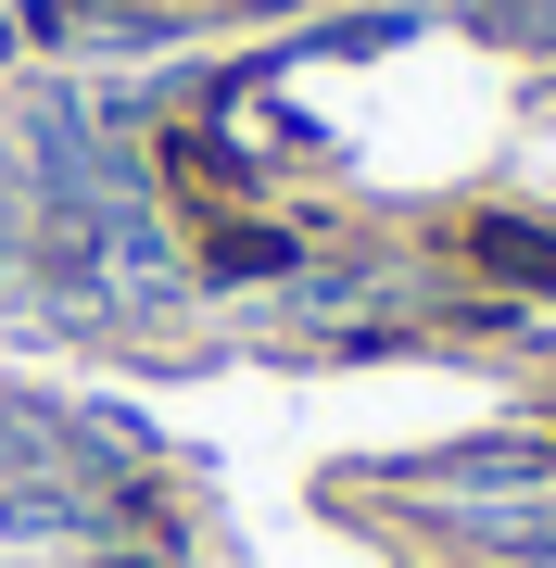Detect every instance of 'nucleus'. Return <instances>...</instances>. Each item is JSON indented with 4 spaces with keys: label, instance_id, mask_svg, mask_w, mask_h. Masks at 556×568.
I'll use <instances>...</instances> for the list:
<instances>
[{
    "label": "nucleus",
    "instance_id": "nucleus-1",
    "mask_svg": "<svg viewBox=\"0 0 556 568\" xmlns=\"http://www.w3.org/2000/svg\"><path fill=\"white\" fill-rule=\"evenodd\" d=\"M0 265L291 354L556 328V0L0 63Z\"/></svg>",
    "mask_w": 556,
    "mask_h": 568
},
{
    "label": "nucleus",
    "instance_id": "nucleus-2",
    "mask_svg": "<svg viewBox=\"0 0 556 568\" xmlns=\"http://www.w3.org/2000/svg\"><path fill=\"white\" fill-rule=\"evenodd\" d=\"M0 568H266L215 467L152 417L0 379Z\"/></svg>",
    "mask_w": 556,
    "mask_h": 568
},
{
    "label": "nucleus",
    "instance_id": "nucleus-3",
    "mask_svg": "<svg viewBox=\"0 0 556 568\" xmlns=\"http://www.w3.org/2000/svg\"><path fill=\"white\" fill-rule=\"evenodd\" d=\"M330 568H556V443L532 417H468L304 480Z\"/></svg>",
    "mask_w": 556,
    "mask_h": 568
},
{
    "label": "nucleus",
    "instance_id": "nucleus-4",
    "mask_svg": "<svg viewBox=\"0 0 556 568\" xmlns=\"http://www.w3.org/2000/svg\"><path fill=\"white\" fill-rule=\"evenodd\" d=\"M330 13H405V0H0V63H140V51H215L279 39Z\"/></svg>",
    "mask_w": 556,
    "mask_h": 568
}]
</instances>
